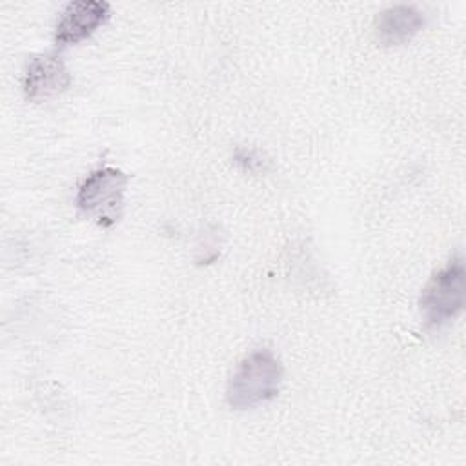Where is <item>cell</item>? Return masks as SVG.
Masks as SVG:
<instances>
[{
    "label": "cell",
    "instance_id": "cell-4",
    "mask_svg": "<svg viewBox=\"0 0 466 466\" xmlns=\"http://www.w3.org/2000/svg\"><path fill=\"white\" fill-rule=\"evenodd\" d=\"M109 18V4L100 0L71 2L60 13L55 27L56 46H73L89 38Z\"/></svg>",
    "mask_w": 466,
    "mask_h": 466
},
{
    "label": "cell",
    "instance_id": "cell-2",
    "mask_svg": "<svg viewBox=\"0 0 466 466\" xmlns=\"http://www.w3.org/2000/svg\"><path fill=\"white\" fill-rule=\"evenodd\" d=\"M464 260L461 255L431 275L420 293V311L428 328H441L453 320L464 308Z\"/></svg>",
    "mask_w": 466,
    "mask_h": 466
},
{
    "label": "cell",
    "instance_id": "cell-5",
    "mask_svg": "<svg viewBox=\"0 0 466 466\" xmlns=\"http://www.w3.org/2000/svg\"><path fill=\"white\" fill-rule=\"evenodd\" d=\"M71 84V75L66 64L55 55L36 56L29 62L22 89L27 100H46L66 91Z\"/></svg>",
    "mask_w": 466,
    "mask_h": 466
},
{
    "label": "cell",
    "instance_id": "cell-1",
    "mask_svg": "<svg viewBox=\"0 0 466 466\" xmlns=\"http://www.w3.org/2000/svg\"><path fill=\"white\" fill-rule=\"evenodd\" d=\"M284 370L271 350L248 353L228 380L226 399L233 410H248L277 397Z\"/></svg>",
    "mask_w": 466,
    "mask_h": 466
},
{
    "label": "cell",
    "instance_id": "cell-6",
    "mask_svg": "<svg viewBox=\"0 0 466 466\" xmlns=\"http://www.w3.org/2000/svg\"><path fill=\"white\" fill-rule=\"evenodd\" d=\"M426 24L424 15L413 5H393L379 13L375 35L382 46H400L411 40Z\"/></svg>",
    "mask_w": 466,
    "mask_h": 466
},
{
    "label": "cell",
    "instance_id": "cell-3",
    "mask_svg": "<svg viewBox=\"0 0 466 466\" xmlns=\"http://www.w3.org/2000/svg\"><path fill=\"white\" fill-rule=\"evenodd\" d=\"M127 180V175L116 167H98L78 186L75 204L82 213L95 217L100 226H113L122 213Z\"/></svg>",
    "mask_w": 466,
    "mask_h": 466
}]
</instances>
